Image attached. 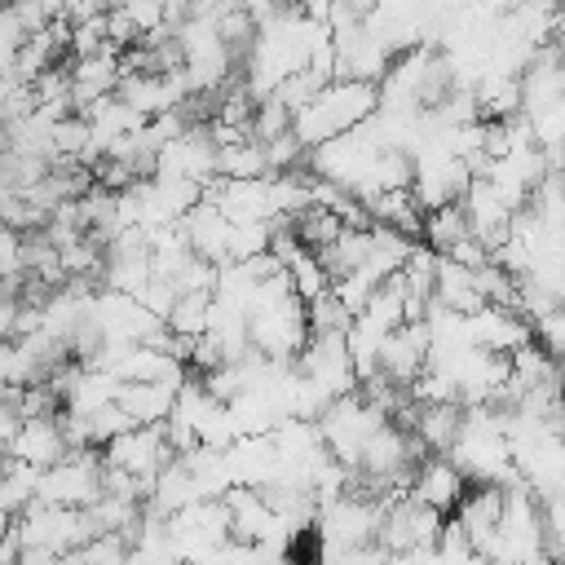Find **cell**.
<instances>
[{"mask_svg": "<svg viewBox=\"0 0 565 565\" xmlns=\"http://www.w3.org/2000/svg\"><path fill=\"white\" fill-rule=\"evenodd\" d=\"M406 490L419 494L424 503H433L437 512H455V503H459L463 490H468V477L459 472V463H455L450 455H424Z\"/></svg>", "mask_w": 565, "mask_h": 565, "instance_id": "cell-1", "label": "cell"}, {"mask_svg": "<svg viewBox=\"0 0 565 565\" xmlns=\"http://www.w3.org/2000/svg\"><path fill=\"white\" fill-rule=\"evenodd\" d=\"M115 402L128 411L132 424H163L172 415L177 384H163V380H119Z\"/></svg>", "mask_w": 565, "mask_h": 565, "instance_id": "cell-2", "label": "cell"}, {"mask_svg": "<svg viewBox=\"0 0 565 565\" xmlns=\"http://www.w3.org/2000/svg\"><path fill=\"white\" fill-rule=\"evenodd\" d=\"M119 9L128 13V22L137 26V35L163 26V0H119Z\"/></svg>", "mask_w": 565, "mask_h": 565, "instance_id": "cell-3", "label": "cell"}]
</instances>
